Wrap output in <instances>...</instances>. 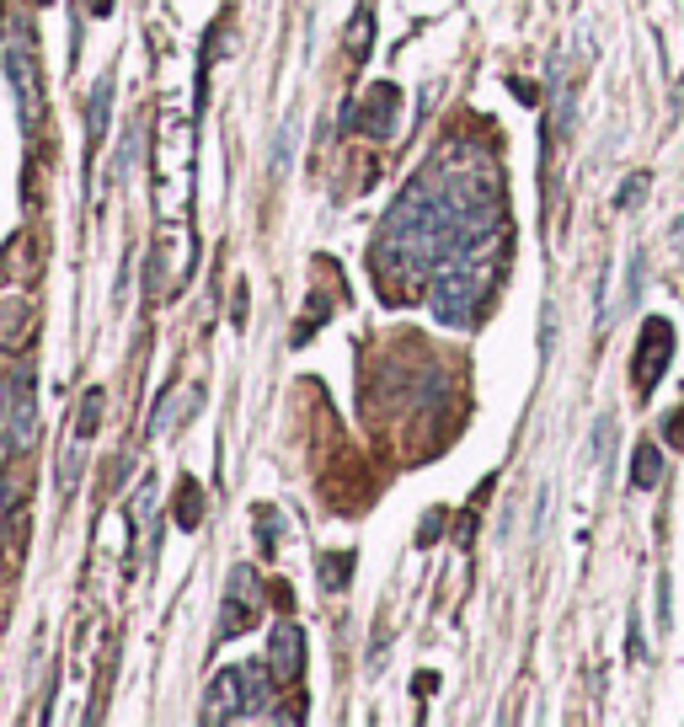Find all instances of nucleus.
Masks as SVG:
<instances>
[{"label":"nucleus","instance_id":"1","mask_svg":"<svg viewBox=\"0 0 684 727\" xmlns=\"http://www.w3.org/2000/svg\"><path fill=\"white\" fill-rule=\"evenodd\" d=\"M492 268L487 262H476V257H455V262H444L439 273H433V316L449 321V327H471V321L481 316V305H487L492 295Z\"/></svg>","mask_w":684,"mask_h":727},{"label":"nucleus","instance_id":"2","mask_svg":"<svg viewBox=\"0 0 684 727\" xmlns=\"http://www.w3.org/2000/svg\"><path fill=\"white\" fill-rule=\"evenodd\" d=\"M668 353H674V327H668L663 316H647L642 327V348H636V391L652 396L668 369Z\"/></svg>","mask_w":684,"mask_h":727},{"label":"nucleus","instance_id":"3","mask_svg":"<svg viewBox=\"0 0 684 727\" xmlns=\"http://www.w3.org/2000/svg\"><path fill=\"white\" fill-rule=\"evenodd\" d=\"M0 412L11 417V428H6L11 450H27V444H33V375H27V369H17L11 385L0 391Z\"/></svg>","mask_w":684,"mask_h":727},{"label":"nucleus","instance_id":"4","mask_svg":"<svg viewBox=\"0 0 684 727\" xmlns=\"http://www.w3.org/2000/svg\"><path fill=\"white\" fill-rule=\"evenodd\" d=\"M6 75H11L17 102H22V129L33 134L38 129V113H43V81H38V65H33V54H27L22 43L6 54Z\"/></svg>","mask_w":684,"mask_h":727},{"label":"nucleus","instance_id":"5","mask_svg":"<svg viewBox=\"0 0 684 727\" xmlns=\"http://www.w3.org/2000/svg\"><path fill=\"white\" fill-rule=\"evenodd\" d=\"M300 663H305V637H300V626H294V621H284L273 631L268 669H273V679H294V674H300Z\"/></svg>","mask_w":684,"mask_h":727},{"label":"nucleus","instance_id":"6","mask_svg":"<svg viewBox=\"0 0 684 727\" xmlns=\"http://www.w3.org/2000/svg\"><path fill=\"white\" fill-rule=\"evenodd\" d=\"M396 102H401L396 86H375V91H369V113L364 118L348 113V123H353V129H364V134H375V139H385V134H391V123H396Z\"/></svg>","mask_w":684,"mask_h":727},{"label":"nucleus","instance_id":"7","mask_svg":"<svg viewBox=\"0 0 684 727\" xmlns=\"http://www.w3.org/2000/svg\"><path fill=\"white\" fill-rule=\"evenodd\" d=\"M658 482H663V455H658V444H636V460H631V487L652 492Z\"/></svg>","mask_w":684,"mask_h":727},{"label":"nucleus","instance_id":"8","mask_svg":"<svg viewBox=\"0 0 684 727\" xmlns=\"http://www.w3.org/2000/svg\"><path fill=\"white\" fill-rule=\"evenodd\" d=\"M107 97H113V75H102L97 86H91V123H86V139L97 145L102 129H107Z\"/></svg>","mask_w":684,"mask_h":727},{"label":"nucleus","instance_id":"9","mask_svg":"<svg viewBox=\"0 0 684 727\" xmlns=\"http://www.w3.org/2000/svg\"><path fill=\"white\" fill-rule=\"evenodd\" d=\"M321 567H326V589H342V583H348L353 556H321Z\"/></svg>","mask_w":684,"mask_h":727},{"label":"nucleus","instance_id":"10","mask_svg":"<svg viewBox=\"0 0 684 727\" xmlns=\"http://www.w3.org/2000/svg\"><path fill=\"white\" fill-rule=\"evenodd\" d=\"M642 198H647V172H636V177L626 182V188H620V198H615V204H620V209H636V204H642Z\"/></svg>","mask_w":684,"mask_h":727},{"label":"nucleus","instance_id":"11","mask_svg":"<svg viewBox=\"0 0 684 727\" xmlns=\"http://www.w3.org/2000/svg\"><path fill=\"white\" fill-rule=\"evenodd\" d=\"M177 524H182V530H193V524H198V487L193 482H182V514H177Z\"/></svg>","mask_w":684,"mask_h":727},{"label":"nucleus","instance_id":"12","mask_svg":"<svg viewBox=\"0 0 684 727\" xmlns=\"http://www.w3.org/2000/svg\"><path fill=\"white\" fill-rule=\"evenodd\" d=\"M369 33H375V17H369V6H364V11H359V22H353V38H348V43H353V54H364V49H369Z\"/></svg>","mask_w":684,"mask_h":727},{"label":"nucleus","instance_id":"13","mask_svg":"<svg viewBox=\"0 0 684 727\" xmlns=\"http://www.w3.org/2000/svg\"><path fill=\"white\" fill-rule=\"evenodd\" d=\"M113 11V0H91V17H107Z\"/></svg>","mask_w":684,"mask_h":727}]
</instances>
